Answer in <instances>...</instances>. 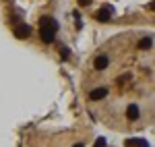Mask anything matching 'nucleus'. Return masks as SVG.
I'll return each mask as SVG.
<instances>
[{
  "label": "nucleus",
  "instance_id": "12",
  "mask_svg": "<svg viewBox=\"0 0 155 147\" xmlns=\"http://www.w3.org/2000/svg\"><path fill=\"white\" fill-rule=\"evenodd\" d=\"M151 8H153V11H155V2H151Z\"/></svg>",
  "mask_w": 155,
  "mask_h": 147
},
{
  "label": "nucleus",
  "instance_id": "9",
  "mask_svg": "<svg viewBox=\"0 0 155 147\" xmlns=\"http://www.w3.org/2000/svg\"><path fill=\"white\" fill-rule=\"evenodd\" d=\"M104 145H106V139H104V137H99V139L95 141V147H104Z\"/></svg>",
  "mask_w": 155,
  "mask_h": 147
},
{
  "label": "nucleus",
  "instance_id": "8",
  "mask_svg": "<svg viewBox=\"0 0 155 147\" xmlns=\"http://www.w3.org/2000/svg\"><path fill=\"white\" fill-rule=\"evenodd\" d=\"M151 46H153V39H151V37H143V39L139 42V48L141 50H149Z\"/></svg>",
  "mask_w": 155,
  "mask_h": 147
},
{
  "label": "nucleus",
  "instance_id": "6",
  "mask_svg": "<svg viewBox=\"0 0 155 147\" xmlns=\"http://www.w3.org/2000/svg\"><path fill=\"white\" fill-rule=\"evenodd\" d=\"M110 17H112V8H110V6L97 11V21H110Z\"/></svg>",
  "mask_w": 155,
  "mask_h": 147
},
{
  "label": "nucleus",
  "instance_id": "7",
  "mask_svg": "<svg viewBox=\"0 0 155 147\" xmlns=\"http://www.w3.org/2000/svg\"><path fill=\"white\" fill-rule=\"evenodd\" d=\"M126 147H147V141H143V139H128Z\"/></svg>",
  "mask_w": 155,
  "mask_h": 147
},
{
  "label": "nucleus",
  "instance_id": "1",
  "mask_svg": "<svg viewBox=\"0 0 155 147\" xmlns=\"http://www.w3.org/2000/svg\"><path fill=\"white\" fill-rule=\"evenodd\" d=\"M56 31H58V23L52 17H41L39 19V37L44 44H52L56 39Z\"/></svg>",
  "mask_w": 155,
  "mask_h": 147
},
{
  "label": "nucleus",
  "instance_id": "11",
  "mask_svg": "<svg viewBox=\"0 0 155 147\" xmlns=\"http://www.w3.org/2000/svg\"><path fill=\"white\" fill-rule=\"evenodd\" d=\"M79 4L81 6H87V4H91V0H79Z\"/></svg>",
  "mask_w": 155,
  "mask_h": 147
},
{
  "label": "nucleus",
  "instance_id": "3",
  "mask_svg": "<svg viewBox=\"0 0 155 147\" xmlns=\"http://www.w3.org/2000/svg\"><path fill=\"white\" fill-rule=\"evenodd\" d=\"M29 33H31V29H29V25H17L15 27V37H19V39H27L29 37Z\"/></svg>",
  "mask_w": 155,
  "mask_h": 147
},
{
  "label": "nucleus",
  "instance_id": "5",
  "mask_svg": "<svg viewBox=\"0 0 155 147\" xmlns=\"http://www.w3.org/2000/svg\"><path fill=\"white\" fill-rule=\"evenodd\" d=\"M107 64H110L107 56H97V58H95V62H93L95 71H104V68H107Z\"/></svg>",
  "mask_w": 155,
  "mask_h": 147
},
{
  "label": "nucleus",
  "instance_id": "10",
  "mask_svg": "<svg viewBox=\"0 0 155 147\" xmlns=\"http://www.w3.org/2000/svg\"><path fill=\"white\" fill-rule=\"evenodd\" d=\"M60 54H62V58H68V50L64 48V46H60Z\"/></svg>",
  "mask_w": 155,
  "mask_h": 147
},
{
  "label": "nucleus",
  "instance_id": "2",
  "mask_svg": "<svg viewBox=\"0 0 155 147\" xmlns=\"http://www.w3.org/2000/svg\"><path fill=\"white\" fill-rule=\"evenodd\" d=\"M104 98H107V87H97L93 91H89V99H93V102H99Z\"/></svg>",
  "mask_w": 155,
  "mask_h": 147
},
{
  "label": "nucleus",
  "instance_id": "4",
  "mask_svg": "<svg viewBox=\"0 0 155 147\" xmlns=\"http://www.w3.org/2000/svg\"><path fill=\"white\" fill-rule=\"evenodd\" d=\"M139 116H141V110H139V106H137V104H130V106L126 108V118H128V120H137Z\"/></svg>",
  "mask_w": 155,
  "mask_h": 147
},
{
  "label": "nucleus",
  "instance_id": "13",
  "mask_svg": "<svg viewBox=\"0 0 155 147\" xmlns=\"http://www.w3.org/2000/svg\"><path fill=\"white\" fill-rule=\"evenodd\" d=\"M74 147H83V145H81V143H77V145H74Z\"/></svg>",
  "mask_w": 155,
  "mask_h": 147
}]
</instances>
